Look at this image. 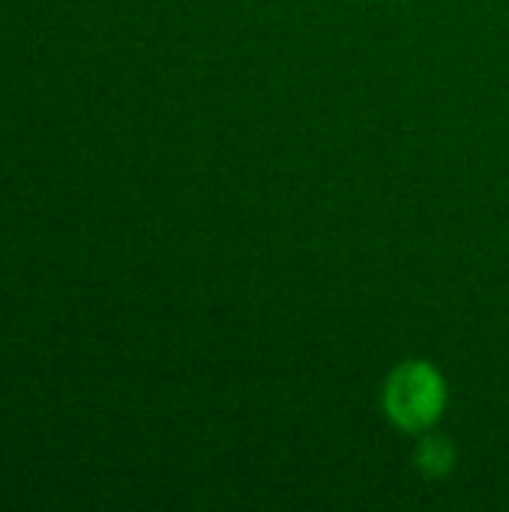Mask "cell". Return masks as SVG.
Segmentation results:
<instances>
[{"label":"cell","instance_id":"7a4b0ae2","mask_svg":"<svg viewBox=\"0 0 509 512\" xmlns=\"http://www.w3.org/2000/svg\"><path fill=\"white\" fill-rule=\"evenodd\" d=\"M417 465L429 477H444L453 468V447L444 438H426L417 447Z\"/></svg>","mask_w":509,"mask_h":512},{"label":"cell","instance_id":"6da1fadb","mask_svg":"<svg viewBox=\"0 0 509 512\" xmlns=\"http://www.w3.org/2000/svg\"><path fill=\"white\" fill-rule=\"evenodd\" d=\"M447 402V390L441 375L426 363H405L399 366L384 390V408L390 420L408 432L429 429Z\"/></svg>","mask_w":509,"mask_h":512}]
</instances>
